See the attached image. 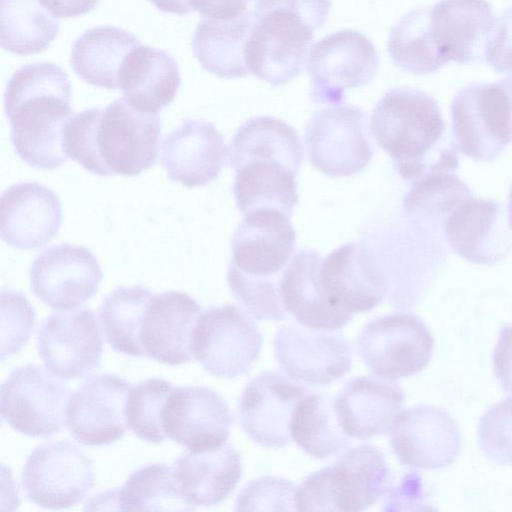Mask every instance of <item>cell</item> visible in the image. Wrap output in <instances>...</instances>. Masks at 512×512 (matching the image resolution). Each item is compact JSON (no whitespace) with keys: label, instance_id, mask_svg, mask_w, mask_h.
Listing matches in <instances>:
<instances>
[{"label":"cell","instance_id":"1f68e13d","mask_svg":"<svg viewBox=\"0 0 512 512\" xmlns=\"http://www.w3.org/2000/svg\"><path fill=\"white\" fill-rule=\"evenodd\" d=\"M253 22L248 11L228 20L202 19L192 40L194 56L202 68L219 78L247 76L245 50Z\"/></svg>","mask_w":512,"mask_h":512},{"label":"cell","instance_id":"d6a6232c","mask_svg":"<svg viewBox=\"0 0 512 512\" xmlns=\"http://www.w3.org/2000/svg\"><path fill=\"white\" fill-rule=\"evenodd\" d=\"M303 154L294 128L271 116H256L244 122L231 139L229 162L235 169L253 160L277 161L298 174Z\"/></svg>","mask_w":512,"mask_h":512},{"label":"cell","instance_id":"f6af8a7d","mask_svg":"<svg viewBox=\"0 0 512 512\" xmlns=\"http://www.w3.org/2000/svg\"><path fill=\"white\" fill-rule=\"evenodd\" d=\"M293 483L264 476L247 483L235 501L236 511H292L295 507Z\"/></svg>","mask_w":512,"mask_h":512},{"label":"cell","instance_id":"2e32d148","mask_svg":"<svg viewBox=\"0 0 512 512\" xmlns=\"http://www.w3.org/2000/svg\"><path fill=\"white\" fill-rule=\"evenodd\" d=\"M29 274L35 296L56 310L75 308L92 298L103 279L93 253L68 243L51 246L37 255Z\"/></svg>","mask_w":512,"mask_h":512},{"label":"cell","instance_id":"9c48e42d","mask_svg":"<svg viewBox=\"0 0 512 512\" xmlns=\"http://www.w3.org/2000/svg\"><path fill=\"white\" fill-rule=\"evenodd\" d=\"M357 348L374 375L397 381L428 365L434 338L420 317L401 312L367 323L358 337Z\"/></svg>","mask_w":512,"mask_h":512},{"label":"cell","instance_id":"db71d44e","mask_svg":"<svg viewBox=\"0 0 512 512\" xmlns=\"http://www.w3.org/2000/svg\"><path fill=\"white\" fill-rule=\"evenodd\" d=\"M511 97V135H512V77L505 78Z\"/></svg>","mask_w":512,"mask_h":512},{"label":"cell","instance_id":"7a4b0ae2","mask_svg":"<svg viewBox=\"0 0 512 512\" xmlns=\"http://www.w3.org/2000/svg\"><path fill=\"white\" fill-rule=\"evenodd\" d=\"M67 73L49 62L20 67L4 93V110L17 156L37 169H55L67 162L64 128L73 115Z\"/></svg>","mask_w":512,"mask_h":512},{"label":"cell","instance_id":"cb8c5ba5","mask_svg":"<svg viewBox=\"0 0 512 512\" xmlns=\"http://www.w3.org/2000/svg\"><path fill=\"white\" fill-rule=\"evenodd\" d=\"M63 219L58 196L38 182L11 185L0 198L2 240L17 249H37L57 234Z\"/></svg>","mask_w":512,"mask_h":512},{"label":"cell","instance_id":"7c38bea8","mask_svg":"<svg viewBox=\"0 0 512 512\" xmlns=\"http://www.w3.org/2000/svg\"><path fill=\"white\" fill-rule=\"evenodd\" d=\"M305 144L312 166L330 177L358 174L373 156L365 113L351 105L317 112L306 126Z\"/></svg>","mask_w":512,"mask_h":512},{"label":"cell","instance_id":"60d3db41","mask_svg":"<svg viewBox=\"0 0 512 512\" xmlns=\"http://www.w3.org/2000/svg\"><path fill=\"white\" fill-rule=\"evenodd\" d=\"M470 195L469 188L453 172H432L413 181L403 208L409 215L446 216Z\"/></svg>","mask_w":512,"mask_h":512},{"label":"cell","instance_id":"52a82bcc","mask_svg":"<svg viewBox=\"0 0 512 512\" xmlns=\"http://www.w3.org/2000/svg\"><path fill=\"white\" fill-rule=\"evenodd\" d=\"M49 372L40 365L26 364L15 368L0 389L2 420L34 438L60 433L66 422L70 390Z\"/></svg>","mask_w":512,"mask_h":512},{"label":"cell","instance_id":"83f0119b","mask_svg":"<svg viewBox=\"0 0 512 512\" xmlns=\"http://www.w3.org/2000/svg\"><path fill=\"white\" fill-rule=\"evenodd\" d=\"M493 23L486 0H441L431 8L433 38L447 62L466 64L481 58Z\"/></svg>","mask_w":512,"mask_h":512},{"label":"cell","instance_id":"d4e9b609","mask_svg":"<svg viewBox=\"0 0 512 512\" xmlns=\"http://www.w3.org/2000/svg\"><path fill=\"white\" fill-rule=\"evenodd\" d=\"M229 157V148L216 127L203 119H186L167 135L161 164L167 176L186 187H202L215 180Z\"/></svg>","mask_w":512,"mask_h":512},{"label":"cell","instance_id":"f907efd6","mask_svg":"<svg viewBox=\"0 0 512 512\" xmlns=\"http://www.w3.org/2000/svg\"><path fill=\"white\" fill-rule=\"evenodd\" d=\"M41 5L59 18H72L92 11L100 0H39Z\"/></svg>","mask_w":512,"mask_h":512},{"label":"cell","instance_id":"ac0fdd59","mask_svg":"<svg viewBox=\"0 0 512 512\" xmlns=\"http://www.w3.org/2000/svg\"><path fill=\"white\" fill-rule=\"evenodd\" d=\"M390 444L402 465L441 469L459 455L461 434L446 410L419 404L399 413L390 431Z\"/></svg>","mask_w":512,"mask_h":512},{"label":"cell","instance_id":"4fadbf2b","mask_svg":"<svg viewBox=\"0 0 512 512\" xmlns=\"http://www.w3.org/2000/svg\"><path fill=\"white\" fill-rule=\"evenodd\" d=\"M37 339L46 368L61 379L83 378L100 368L103 341L94 312L86 306L50 314Z\"/></svg>","mask_w":512,"mask_h":512},{"label":"cell","instance_id":"8d00e7d4","mask_svg":"<svg viewBox=\"0 0 512 512\" xmlns=\"http://www.w3.org/2000/svg\"><path fill=\"white\" fill-rule=\"evenodd\" d=\"M388 53L393 63L405 72L426 75L447 61L432 34L431 8H418L402 16L391 28Z\"/></svg>","mask_w":512,"mask_h":512},{"label":"cell","instance_id":"7dc6e473","mask_svg":"<svg viewBox=\"0 0 512 512\" xmlns=\"http://www.w3.org/2000/svg\"><path fill=\"white\" fill-rule=\"evenodd\" d=\"M383 496L384 511L423 509L422 481L414 471L406 474L397 487H389Z\"/></svg>","mask_w":512,"mask_h":512},{"label":"cell","instance_id":"f546056e","mask_svg":"<svg viewBox=\"0 0 512 512\" xmlns=\"http://www.w3.org/2000/svg\"><path fill=\"white\" fill-rule=\"evenodd\" d=\"M181 85L176 60L168 52L139 44L128 55L119 89L135 109L157 114L174 99Z\"/></svg>","mask_w":512,"mask_h":512},{"label":"cell","instance_id":"3957f363","mask_svg":"<svg viewBox=\"0 0 512 512\" xmlns=\"http://www.w3.org/2000/svg\"><path fill=\"white\" fill-rule=\"evenodd\" d=\"M370 128L403 179L427 173L454 172L457 146L448 133L436 100L412 87L388 90L375 105Z\"/></svg>","mask_w":512,"mask_h":512},{"label":"cell","instance_id":"4316f807","mask_svg":"<svg viewBox=\"0 0 512 512\" xmlns=\"http://www.w3.org/2000/svg\"><path fill=\"white\" fill-rule=\"evenodd\" d=\"M321 255L312 249L298 250L279 280V296L284 310L308 328L337 331L353 317L335 307L319 282Z\"/></svg>","mask_w":512,"mask_h":512},{"label":"cell","instance_id":"ab89813d","mask_svg":"<svg viewBox=\"0 0 512 512\" xmlns=\"http://www.w3.org/2000/svg\"><path fill=\"white\" fill-rule=\"evenodd\" d=\"M174 385L161 378H150L130 388L125 418L126 425L138 438L149 443H162L166 438L162 414Z\"/></svg>","mask_w":512,"mask_h":512},{"label":"cell","instance_id":"277c9868","mask_svg":"<svg viewBox=\"0 0 512 512\" xmlns=\"http://www.w3.org/2000/svg\"><path fill=\"white\" fill-rule=\"evenodd\" d=\"M330 8V0H257L245 50L248 71L273 87L293 80Z\"/></svg>","mask_w":512,"mask_h":512},{"label":"cell","instance_id":"ba28073f","mask_svg":"<svg viewBox=\"0 0 512 512\" xmlns=\"http://www.w3.org/2000/svg\"><path fill=\"white\" fill-rule=\"evenodd\" d=\"M378 67L377 50L363 33L353 29L331 33L311 47L306 60L311 99L339 105L346 90L370 83Z\"/></svg>","mask_w":512,"mask_h":512},{"label":"cell","instance_id":"7bdbcfd3","mask_svg":"<svg viewBox=\"0 0 512 512\" xmlns=\"http://www.w3.org/2000/svg\"><path fill=\"white\" fill-rule=\"evenodd\" d=\"M35 311L25 295L1 290V360L18 353L35 327Z\"/></svg>","mask_w":512,"mask_h":512},{"label":"cell","instance_id":"30bf717a","mask_svg":"<svg viewBox=\"0 0 512 512\" xmlns=\"http://www.w3.org/2000/svg\"><path fill=\"white\" fill-rule=\"evenodd\" d=\"M263 338L251 315L226 304L209 307L197 323L192 350L203 369L232 379L249 371L257 360Z\"/></svg>","mask_w":512,"mask_h":512},{"label":"cell","instance_id":"f5cc1de1","mask_svg":"<svg viewBox=\"0 0 512 512\" xmlns=\"http://www.w3.org/2000/svg\"><path fill=\"white\" fill-rule=\"evenodd\" d=\"M508 224L510 229L512 230V187L509 194V203H508Z\"/></svg>","mask_w":512,"mask_h":512},{"label":"cell","instance_id":"5b68a950","mask_svg":"<svg viewBox=\"0 0 512 512\" xmlns=\"http://www.w3.org/2000/svg\"><path fill=\"white\" fill-rule=\"evenodd\" d=\"M390 487L384 453L370 444L354 446L329 467L306 477L295 491L298 511H363Z\"/></svg>","mask_w":512,"mask_h":512},{"label":"cell","instance_id":"f35d334b","mask_svg":"<svg viewBox=\"0 0 512 512\" xmlns=\"http://www.w3.org/2000/svg\"><path fill=\"white\" fill-rule=\"evenodd\" d=\"M116 509L126 511L194 510L182 495L173 466L148 464L132 473L119 490H114Z\"/></svg>","mask_w":512,"mask_h":512},{"label":"cell","instance_id":"6da1fadb","mask_svg":"<svg viewBox=\"0 0 512 512\" xmlns=\"http://www.w3.org/2000/svg\"><path fill=\"white\" fill-rule=\"evenodd\" d=\"M161 123L125 98L73 114L64 128L66 155L100 177L135 176L157 159Z\"/></svg>","mask_w":512,"mask_h":512},{"label":"cell","instance_id":"c3c4849f","mask_svg":"<svg viewBox=\"0 0 512 512\" xmlns=\"http://www.w3.org/2000/svg\"><path fill=\"white\" fill-rule=\"evenodd\" d=\"M492 359L495 377L505 391L512 393V324L501 328Z\"/></svg>","mask_w":512,"mask_h":512},{"label":"cell","instance_id":"d590c367","mask_svg":"<svg viewBox=\"0 0 512 512\" xmlns=\"http://www.w3.org/2000/svg\"><path fill=\"white\" fill-rule=\"evenodd\" d=\"M56 16L39 0H0V44L15 55L46 50L59 32Z\"/></svg>","mask_w":512,"mask_h":512},{"label":"cell","instance_id":"484cf974","mask_svg":"<svg viewBox=\"0 0 512 512\" xmlns=\"http://www.w3.org/2000/svg\"><path fill=\"white\" fill-rule=\"evenodd\" d=\"M404 398L399 386L381 378L361 376L345 384L333 405L343 432L365 440L391 431Z\"/></svg>","mask_w":512,"mask_h":512},{"label":"cell","instance_id":"5bb4252c","mask_svg":"<svg viewBox=\"0 0 512 512\" xmlns=\"http://www.w3.org/2000/svg\"><path fill=\"white\" fill-rule=\"evenodd\" d=\"M274 353L279 367L290 379L312 386L335 382L350 370L352 362V348L343 335L298 322L277 330Z\"/></svg>","mask_w":512,"mask_h":512},{"label":"cell","instance_id":"44dd1931","mask_svg":"<svg viewBox=\"0 0 512 512\" xmlns=\"http://www.w3.org/2000/svg\"><path fill=\"white\" fill-rule=\"evenodd\" d=\"M309 390L276 371L251 379L243 390L238 411L244 432L257 444L282 448L292 440L290 421L298 401Z\"/></svg>","mask_w":512,"mask_h":512},{"label":"cell","instance_id":"d6986e66","mask_svg":"<svg viewBox=\"0 0 512 512\" xmlns=\"http://www.w3.org/2000/svg\"><path fill=\"white\" fill-rule=\"evenodd\" d=\"M319 282L327 299L351 315L375 308L389 290L375 255L359 242L345 243L322 258Z\"/></svg>","mask_w":512,"mask_h":512},{"label":"cell","instance_id":"9a60e30c","mask_svg":"<svg viewBox=\"0 0 512 512\" xmlns=\"http://www.w3.org/2000/svg\"><path fill=\"white\" fill-rule=\"evenodd\" d=\"M295 243L290 215L275 208L254 209L234 231L228 268L250 278L279 280Z\"/></svg>","mask_w":512,"mask_h":512},{"label":"cell","instance_id":"74e56055","mask_svg":"<svg viewBox=\"0 0 512 512\" xmlns=\"http://www.w3.org/2000/svg\"><path fill=\"white\" fill-rule=\"evenodd\" d=\"M154 295L141 286L118 287L109 293L99 308L102 332L116 352L143 357L139 332L144 312Z\"/></svg>","mask_w":512,"mask_h":512},{"label":"cell","instance_id":"f1b7e54d","mask_svg":"<svg viewBox=\"0 0 512 512\" xmlns=\"http://www.w3.org/2000/svg\"><path fill=\"white\" fill-rule=\"evenodd\" d=\"M184 498L194 507L220 504L242 475V458L231 445L205 452L186 451L173 465Z\"/></svg>","mask_w":512,"mask_h":512},{"label":"cell","instance_id":"ee69618b","mask_svg":"<svg viewBox=\"0 0 512 512\" xmlns=\"http://www.w3.org/2000/svg\"><path fill=\"white\" fill-rule=\"evenodd\" d=\"M478 438L488 459L512 465V397L485 411L479 422Z\"/></svg>","mask_w":512,"mask_h":512},{"label":"cell","instance_id":"bcb514c9","mask_svg":"<svg viewBox=\"0 0 512 512\" xmlns=\"http://www.w3.org/2000/svg\"><path fill=\"white\" fill-rule=\"evenodd\" d=\"M484 56L497 72L512 73V6L494 20Z\"/></svg>","mask_w":512,"mask_h":512},{"label":"cell","instance_id":"681fc988","mask_svg":"<svg viewBox=\"0 0 512 512\" xmlns=\"http://www.w3.org/2000/svg\"><path fill=\"white\" fill-rule=\"evenodd\" d=\"M251 0H189L192 10L206 18L228 20L247 11Z\"/></svg>","mask_w":512,"mask_h":512},{"label":"cell","instance_id":"e0dca14e","mask_svg":"<svg viewBox=\"0 0 512 512\" xmlns=\"http://www.w3.org/2000/svg\"><path fill=\"white\" fill-rule=\"evenodd\" d=\"M232 423L233 414L226 400L203 386L175 387L162 414L166 436L192 452L223 447Z\"/></svg>","mask_w":512,"mask_h":512},{"label":"cell","instance_id":"ffe728a7","mask_svg":"<svg viewBox=\"0 0 512 512\" xmlns=\"http://www.w3.org/2000/svg\"><path fill=\"white\" fill-rule=\"evenodd\" d=\"M132 384L110 373L86 379L70 396L66 424L71 436L85 446L116 442L127 431L125 410Z\"/></svg>","mask_w":512,"mask_h":512},{"label":"cell","instance_id":"7402d4cb","mask_svg":"<svg viewBox=\"0 0 512 512\" xmlns=\"http://www.w3.org/2000/svg\"><path fill=\"white\" fill-rule=\"evenodd\" d=\"M201 314L198 302L185 292L154 293L139 332L143 356L170 366L191 363L195 360L193 336Z\"/></svg>","mask_w":512,"mask_h":512},{"label":"cell","instance_id":"816d5d0a","mask_svg":"<svg viewBox=\"0 0 512 512\" xmlns=\"http://www.w3.org/2000/svg\"><path fill=\"white\" fill-rule=\"evenodd\" d=\"M159 11L178 15H186L193 10L189 0H149Z\"/></svg>","mask_w":512,"mask_h":512},{"label":"cell","instance_id":"836d02e7","mask_svg":"<svg viewBox=\"0 0 512 512\" xmlns=\"http://www.w3.org/2000/svg\"><path fill=\"white\" fill-rule=\"evenodd\" d=\"M233 194L237 209L275 208L291 215L299 201L296 175L277 161L253 160L234 169Z\"/></svg>","mask_w":512,"mask_h":512},{"label":"cell","instance_id":"b9f144b4","mask_svg":"<svg viewBox=\"0 0 512 512\" xmlns=\"http://www.w3.org/2000/svg\"><path fill=\"white\" fill-rule=\"evenodd\" d=\"M279 280L254 279L231 268L227 271L231 292L257 320L281 321L285 318L286 311L279 296Z\"/></svg>","mask_w":512,"mask_h":512},{"label":"cell","instance_id":"603a6c76","mask_svg":"<svg viewBox=\"0 0 512 512\" xmlns=\"http://www.w3.org/2000/svg\"><path fill=\"white\" fill-rule=\"evenodd\" d=\"M444 234L453 250L475 264H494L512 249V234L501 205L473 195L444 218Z\"/></svg>","mask_w":512,"mask_h":512},{"label":"cell","instance_id":"e575fe53","mask_svg":"<svg viewBox=\"0 0 512 512\" xmlns=\"http://www.w3.org/2000/svg\"><path fill=\"white\" fill-rule=\"evenodd\" d=\"M292 440L316 459L337 455L349 444L331 397L309 391L296 404L290 421Z\"/></svg>","mask_w":512,"mask_h":512},{"label":"cell","instance_id":"8992f818","mask_svg":"<svg viewBox=\"0 0 512 512\" xmlns=\"http://www.w3.org/2000/svg\"><path fill=\"white\" fill-rule=\"evenodd\" d=\"M457 149L476 162H490L511 138V97L505 79L462 88L451 104Z\"/></svg>","mask_w":512,"mask_h":512},{"label":"cell","instance_id":"4dcf8cb0","mask_svg":"<svg viewBox=\"0 0 512 512\" xmlns=\"http://www.w3.org/2000/svg\"><path fill=\"white\" fill-rule=\"evenodd\" d=\"M140 39L122 28L105 25L86 30L73 43L71 67L86 83L119 89L121 70Z\"/></svg>","mask_w":512,"mask_h":512},{"label":"cell","instance_id":"8fae6325","mask_svg":"<svg viewBox=\"0 0 512 512\" xmlns=\"http://www.w3.org/2000/svg\"><path fill=\"white\" fill-rule=\"evenodd\" d=\"M22 484L27 498L37 506L66 509L81 502L93 488L92 461L67 439L43 444L27 457Z\"/></svg>","mask_w":512,"mask_h":512}]
</instances>
